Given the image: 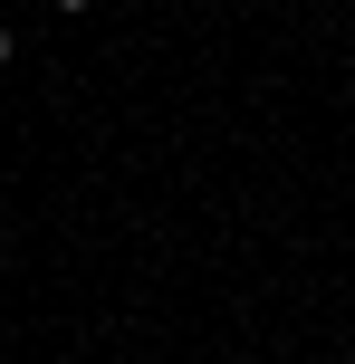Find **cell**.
Returning <instances> with one entry per match:
<instances>
[{
  "instance_id": "obj_1",
  "label": "cell",
  "mask_w": 355,
  "mask_h": 364,
  "mask_svg": "<svg viewBox=\"0 0 355 364\" xmlns=\"http://www.w3.org/2000/svg\"><path fill=\"white\" fill-rule=\"evenodd\" d=\"M58 10H68V19H77V10H96V0H58Z\"/></svg>"
},
{
  "instance_id": "obj_2",
  "label": "cell",
  "mask_w": 355,
  "mask_h": 364,
  "mask_svg": "<svg viewBox=\"0 0 355 364\" xmlns=\"http://www.w3.org/2000/svg\"><path fill=\"white\" fill-rule=\"evenodd\" d=\"M0 68H10V29H0Z\"/></svg>"
}]
</instances>
